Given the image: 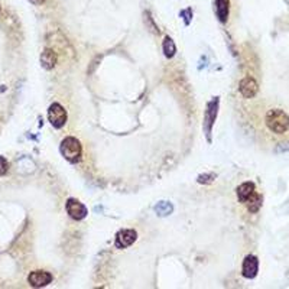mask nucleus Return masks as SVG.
<instances>
[{
  "instance_id": "obj_1",
  "label": "nucleus",
  "mask_w": 289,
  "mask_h": 289,
  "mask_svg": "<svg viewBox=\"0 0 289 289\" xmlns=\"http://www.w3.org/2000/svg\"><path fill=\"white\" fill-rule=\"evenodd\" d=\"M266 126L276 135H283L289 130V114L280 109H272L266 113Z\"/></svg>"
},
{
  "instance_id": "obj_2",
  "label": "nucleus",
  "mask_w": 289,
  "mask_h": 289,
  "mask_svg": "<svg viewBox=\"0 0 289 289\" xmlns=\"http://www.w3.org/2000/svg\"><path fill=\"white\" fill-rule=\"evenodd\" d=\"M61 153L65 159L71 162V163H75L81 159V155H82V148H81L80 140L68 136L61 142Z\"/></svg>"
},
{
  "instance_id": "obj_3",
  "label": "nucleus",
  "mask_w": 289,
  "mask_h": 289,
  "mask_svg": "<svg viewBox=\"0 0 289 289\" xmlns=\"http://www.w3.org/2000/svg\"><path fill=\"white\" fill-rule=\"evenodd\" d=\"M48 119L54 128L61 129L67 123V110L60 103H52L48 110Z\"/></svg>"
},
{
  "instance_id": "obj_4",
  "label": "nucleus",
  "mask_w": 289,
  "mask_h": 289,
  "mask_svg": "<svg viewBox=\"0 0 289 289\" xmlns=\"http://www.w3.org/2000/svg\"><path fill=\"white\" fill-rule=\"evenodd\" d=\"M65 209H67V213L70 214L71 219L74 220H82L87 217V214H89V210L87 207L80 202L78 199H74V198H70L67 201V204H65Z\"/></svg>"
},
{
  "instance_id": "obj_5",
  "label": "nucleus",
  "mask_w": 289,
  "mask_h": 289,
  "mask_svg": "<svg viewBox=\"0 0 289 289\" xmlns=\"http://www.w3.org/2000/svg\"><path fill=\"white\" fill-rule=\"evenodd\" d=\"M28 282L33 288H42L52 282V275L47 270H33L28 276Z\"/></svg>"
},
{
  "instance_id": "obj_6",
  "label": "nucleus",
  "mask_w": 289,
  "mask_h": 289,
  "mask_svg": "<svg viewBox=\"0 0 289 289\" xmlns=\"http://www.w3.org/2000/svg\"><path fill=\"white\" fill-rule=\"evenodd\" d=\"M136 239H138V233L135 230H120L116 236V247L117 249H126V247L132 246L136 241Z\"/></svg>"
},
{
  "instance_id": "obj_7",
  "label": "nucleus",
  "mask_w": 289,
  "mask_h": 289,
  "mask_svg": "<svg viewBox=\"0 0 289 289\" xmlns=\"http://www.w3.org/2000/svg\"><path fill=\"white\" fill-rule=\"evenodd\" d=\"M258 270H259V260L256 256L249 255L244 262H243V266H241V273L244 278L247 279H253L256 275H258Z\"/></svg>"
},
{
  "instance_id": "obj_8",
  "label": "nucleus",
  "mask_w": 289,
  "mask_h": 289,
  "mask_svg": "<svg viewBox=\"0 0 289 289\" xmlns=\"http://www.w3.org/2000/svg\"><path fill=\"white\" fill-rule=\"evenodd\" d=\"M239 90L243 97L252 99V97H255L258 94L259 87H258V82L253 80L252 77H246V78H243V80L240 81Z\"/></svg>"
},
{
  "instance_id": "obj_9",
  "label": "nucleus",
  "mask_w": 289,
  "mask_h": 289,
  "mask_svg": "<svg viewBox=\"0 0 289 289\" xmlns=\"http://www.w3.org/2000/svg\"><path fill=\"white\" fill-rule=\"evenodd\" d=\"M217 106H219V100H213L209 103V109L205 111V119H204V129L210 139V132H211V126L214 123V120L217 117Z\"/></svg>"
},
{
  "instance_id": "obj_10",
  "label": "nucleus",
  "mask_w": 289,
  "mask_h": 289,
  "mask_svg": "<svg viewBox=\"0 0 289 289\" xmlns=\"http://www.w3.org/2000/svg\"><path fill=\"white\" fill-rule=\"evenodd\" d=\"M57 61H58V57H57L55 51L50 50V48L42 51V54H40V65L45 70H52L57 65Z\"/></svg>"
},
{
  "instance_id": "obj_11",
  "label": "nucleus",
  "mask_w": 289,
  "mask_h": 289,
  "mask_svg": "<svg viewBox=\"0 0 289 289\" xmlns=\"http://www.w3.org/2000/svg\"><path fill=\"white\" fill-rule=\"evenodd\" d=\"M256 192V187L253 182H244L237 188V198L240 202H246Z\"/></svg>"
},
{
  "instance_id": "obj_12",
  "label": "nucleus",
  "mask_w": 289,
  "mask_h": 289,
  "mask_svg": "<svg viewBox=\"0 0 289 289\" xmlns=\"http://www.w3.org/2000/svg\"><path fill=\"white\" fill-rule=\"evenodd\" d=\"M229 0H216V13L220 22H227L229 19Z\"/></svg>"
},
{
  "instance_id": "obj_13",
  "label": "nucleus",
  "mask_w": 289,
  "mask_h": 289,
  "mask_svg": "<svg viewBox=\"0 0 289 289\" xmlns=\"http://www.w3.org/2000/svg\"><path fill=\"white\" fill-rule=\"evenodd\" d=\"M246 205H247V209H249V211H252V213H256L258 210L260 209V205H262V197H260L258 192H255L252 197H250L246 202H244Z\"/></svg>"
},
{
  "instance_id": "obj_14",
  "label": "nucleus",
  "mask_w": 289,
  "mask_h": 289,
  "mask_svg": "<svg viewBox=\"0 0 289 289\" xmlns=\"http://www.w3.org/2000/svg\"><path fill=\"white\" fill-rule=\"evenodd\" d=\"M163 52H165V57H167V58H172V57L175 55V52H177L175 44H174V40L171 39L170 36L165 38V40H163Z\"/></svg>"
},
{
  "instance_id": "obj_15",
  "label": "nucleus",
  "mask_w": 289,
  "mask_h": 289,
  "mask_svg": "<svg viewBox=\"0 0 289 289\" xmlns=\"http://www.w3.org/2000/svg\"><path fill=\"white\" fill-rule=\"evenodd\" d=\"M155 211L159 216H168V214L172 213V205H171L170 202H167V201H160V202H158V205L155 207Z\"/></svg>"
},
{
  "instance_id": "obj_16",
  "label": "nucleus",
  "mask_w": 289,
  "mask_h": 289,
  "mask_svg": "<svg viewBox=\"0 0 289 289\" xmlns=\"http://www.w3.org/2000/svg\"><path fill=\"white\" fill-rule=\"evenodd\" d=\"M8 171H9V162H8L6 158L0 156V177L6 175V174H8Z\"/></svg>"
},
{
  "instance_id": "obj_17",
  "label": "nucleus",
  "mask_w": 289,
  "mask_h": 289,
  "mask_svg": "<svg viewBox=\"0 0 289 289\" xmlns=\"http://www.w3.org/2000/svg\"><path fill=\"white\" fill-rule=\"evenodd\" d=\"M216 178L214 174H205V175H199L198 177V182L199 184H210L213 182V180Z\"/></svg>"
},
{
  "instance_id": "obj_18",
  "label": "nucleus",
  "mask_w": 289,
  "mask_h": 289,
  "mask_svg": "<svg viewBox=\"0 0 289 289\" xmlns=\"http://www.w3.org/2000/svg\"><path fill=\"white\" fill-rule=\"evenodd\" d=\"M30 3H33V5H42V3H45V0H29Z\"/></svg>"
}]
</instances>
